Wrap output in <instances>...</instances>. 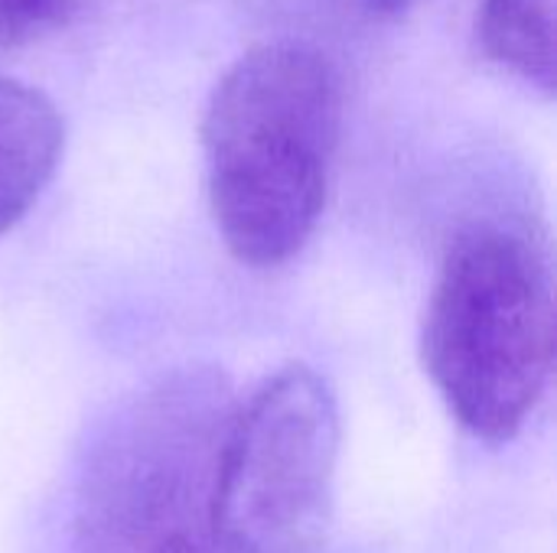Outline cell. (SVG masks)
<instances>
[{
  "instance_id": "cell-7",
  "label": "cell",
  "mask_w": 557,
  "mask_h": 553,
  "mask_svg": "<svg viewBox=\"0 0 557 553\" xmlns=\"http://www.w3.org/2000/svg\"><path fill=\"white\" fill-rule=\"evenodd\" d=\"M75 10L78 0H0V52L55 33Z\"/></svg>"
},
{
  "instance_id": "cell-8",
  "label": "cell",
  "mask_w": 557,
  "mask_h": 553,
  "mask_svg": "<svg viewBox=\"0 0 557 553\" xmlns=\"http://www.w3.org/2000/svg\"><path fill=\"white\" fill-rule=\"evenodd\" d=\"M150 553H206V544L196 535H180V538H170L166 544L153 548Z\"/></svg>"
},
{
  "instance_id": "cell-9",
  "label": "cell",
  "mask_w": 557,
  "mask_h": 553,
  "mask_svg": "<svg viewBox=\"0 0 557 553\" xmlns=\"http://www.w3.org/2000/svg\"><path fill=\"white\" fill-rule=\"evenodd\" d=\"M362 3L375 13H385V16H405L408 10H414L424 0H362Z\"/></svg>"
},
{
  "instance_id": "cell-2",
  "label": "cell",
  "mask_w": 557,
  "mask_h": 553,
  "mask_svg": "<svg viewBox=\"0 0 557 553\" xmlns=\"http://www.w3.org/2000/svg\"><path fill=\"white\" fill-rule=\"evenodd\" d=\"M421 362L454 420L480 440H512L539 407L555 365V297L525 228H463L437 274Z\"/></svg>"
},
{
  "instance_id": "cell-5",
  "label": "cell",
  "mask_w": 557,
  "mask_h": 553,
  "mask_svg": "<svg viewBox=\"0 0 557 553\" xmlns=\"http://www.w3.org/2000/svg\"><path fill=\"white\" fill-rule=\"evenodd\" d=\"M65 147V124L55 104L0 75V235L10 231L49 186Z\"/></svg>"
},
{
  "instance_id": "cell-3",
  "label": "cell",
  "mask_w": 557,
  "mask_h": 553,
  "mask_svg": "<svg viewBox=\"0 0 557 553\" xmlns=\"http://www.w3.org/2000/svg\"><path fill=\"white\" fill-rule=\"evenodd\" d=\"M228 388L212 368H183L131 394L85 450L75 521L85 551L150 553L196 535L228 427Z\"/></svg>"
},
{
  "instance_id": "cell-1",
  "label": "cell",
  "mask_w": 557,
  "mask_h": 553,
  "mask_svg": "<svg viewBox=\"0 0 557 553\" xmlns=\"http://www.w3.org/2000/svg\"><path fill=\"white\" fill-rule=\"evenodd\" d=\"M343 127L336 65L304 42L238 55L202 114L206 192L235 261L281 267L313 235Z\"/></svg>"
},
{
  "instance_id": "cell-4",
  "label": "cell",
  "mask_w": 557,
  "mask_h": 553,
  "mask_svg": "<svg viewBox=\"0 0 557 553\" xmlns=\"http://www.w3.org/2000/svg\"><path fill=\"white\" fill-rule=\"evenodd\" d=\"M339 460L330 381L287 365L232 411L206 502V553H326Z\"/></svg>"
},
{
  "instance_id": "cell-6",
  "label": "cell",
  "mask_w": 557,
  "mask_h": 553,
  "mask_svg": "<svg viewBox=\"0 0 557 553\" xmlns=\"http://www.w3.org/2000/svg\"><path fill=\"white\" fill-rule=\"evenodd\" d=\"M476 36L496 65L555 91V0H480Z\"/></svg>"
}]
</instances>
